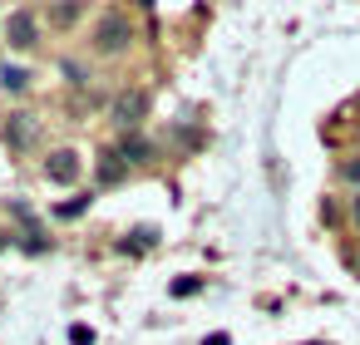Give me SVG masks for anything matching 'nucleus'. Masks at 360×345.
Instances as JSON below:
<instances>
[{
  "instance_id": "obj_15",
  "label": "nucleus",
  "mask_w": 360,
  "mask_h": 345,
  "mask_svg": "<svg viewBox=\"0 0 360 345\" xmlns=\"http://www.w3.org/2000/svg\"><path fill=\"white\" fill-rule=\"evenodd\" d=\"M70 340H75V345H89V340H94V330H89V325H75V330H70Z\"/></svg>"
},
{
  "instance_id": "obj_3",
  "label": "nucleus",
  "mask_w": 360,
  "mask_h": 345,
  "mask_svg": "<svg viewBox=\"0 0 360 345\" xmlns=\"http://www.w3.org/2000/svg\"><path fill=\"white\" fill-rule=\"evenodd\" d=\"M0 134H6V143H11V148H30V143L40 138V124H35V114H11Z\"/></svg>"
},
{
  "instance_id": "obj_17",
  "label": "nucleus",
  "mask_w": 360,
  "mask_h": 345,
  "mask_svg": "<svg viewBox=\"0 0 360 345\" xmlns=\"http://www.w3.org/2000/svg\"><path fill=\"white\" fill-rule=\"evenodd\" d=\"M202 345H232V335H227V330H212V335H207Z\"/></svg>"
},
{
  "instance_id": "obj_14",
  "label": "nucleus",
  "mask_w": 360,
  "mask_h": 345,
  "mask_svg": "<svg viewBox=\"0 0 360 345\" xmlns=\"http://www.w3.org/2000/svg\"><path fill=\"white\" fill-rule=\"evenodd\" d=\"M65 79H70V84H84V65H75V60H65Z\"/></svg>"
},
{
  "instance_id": "obj_8",
  "label": "nucleus",
  "mask_w": 360,
  "mask_h": 345,
  "mask_svg": "<svg viewBox=\"0 0 360 345\" xmlns=\"http://www.w3.org/2000/svg\"><path fill=\"white\" fill-rule=\"evenodd\" d=\"M153 242H158V232H153V227H139V232H129V237H124V252H129V256H139V252H148Z\"/></svg>"
},
{
  "instance_id": "obj_2",
  "label": "nucleus",
  "mask_w": 360,
  "mask_h": 345,
  "mask_svg": "<svg viewBox=\"0 0 360 345\" xmlns=\"http://www.w3.org/2000/svg\"><path fill=\"white\" fill-rule=\"evenodd\" d=\"M129 40H134V30H129V20H124L119 11L99 15V25H94V50H99V55H124Z\"/></svg>"
},
{
  "instance_id": "obj_1",
  "label": "nucleus",
  "mask_w": 360,
  "mask_h": 345,
  "mask_svg": "<svg viewBox=\"0 0 360 345\" xmlns=\"http://www.w3.org/2000/svg\"><path fill=\"white\" fill-rule=\"evenodd\" d=\"M148 89H124L114 104H109V119H114V129H124V134H134L143 119H148Z\"/></svg>"
},
{
  "instance_id": "obj_12",
  "label": "nucleus",
  "mask_w": 360,
  "mask_h": 345,
  "mask_svg": "<svg viewBox=\"0 0 360 345\" xmlns=\"http://www.w3.org/2000/svg\"><path fill=\"white\" fill-rule=\"evenodd\" d=\"M79 20V6H55V25H75Z\"/></svg>"
},
{
  "instance_id": "obj_11",
  "label": "nucleus",
  "mask_w": 360,
  "mask_h": 345,
  "mask_svg": "<svg viewBox=\"0 0 360 345\" xmlns=\"http://www.w3.org/2000/svg\"><path fill=\"white\" fill-rule=\"evenodd\" d=\"M25 84H30L25 70H6V89H11V94H25Z\"/></svg>"
},
{
  "instance_id": "obj_16",
  "label": "nucleus",
  "mask_w": 360,
  "mask_h": 345,
  "mask_svg": "<svg viewBox=\"0 0 360 345\" xmlns=\"http://www.w3.org/2000/svg\"><path fill=\"white\" fill-rule=\"evenodd\" d=\"M340 178H350V183H360V158H350V163H340Z\"/></svg>"
},
{
  "instance_id": "obj_18",
  "label": "nucleus",
  "mask_w": 360,
  "mask_h": 345,
  "mask_svg": "<svg viewBox=\"0 0 360 345\" xmlns=\"http://www.w3.org/2000/svg\"><path fill=\"white\" fill-rule=\"evenodd\" d=\"M350 212H355V222H360V193H355V202H350Z\"/></svg>"
},
{
  "instance_id": "obj_5",
  "label": "nucleus",
  "mask_w": 360,
  "mask_h": 345,
  "mask_svg": "<svg viewBox=\"0 0 360 345\" xmlns=\"http://www.w3.org/2000/svg\"><path fill=\"white\" fill-rule=\"evenodd\" d=\"M6 35H11V45H15V50H30V45H35V15H30V11H11Z\"/></svg>"
},
{
  "instance_id": "obj_9",
  "label": "nucleus",
  "mask_w": 360,
  "mask_h": 345,
  "mask_svg": "<svg viewBox=\"0 0 360 345\" xmlns=\"http://www.w3.org/2000/svg\"><path fill=\"white\" fill-rule=\"evenodd\" d=\"M20 247H25V252H45V247H50V242H45V232H40V227H35V222H30V227H25V232H20Z\"/></svg>"
},
{
  "instance_id": "obj_13",
  "label": "nucleus",
  "mask_w": 360,
  "mask_h": 345,
  "mask_svg": "<svg viewBox=\"0 0 360 345\" xmlns=\"http://www.w3.org/2000/svg\"><path fill=\"white\" fill-rule=\"evenodd\" d=\"M198 286H202V281H198V276H178V281H173V296H193V291H198Z\"/></svg>"
},
{
  "instance_id": "obj_4",
  "label": "nucleus",
  "mask_w": 360,
  "mask_h": 345,
  "mask_svg": "<svg viewBox=\"0 0 360 345\" xmlns=\"http://www.w3.org/2000/svg\"><path fill=\"white\" fill-rule=\"evenodd\" d=\"M45 173H50V183H79V153H75V148L50 153V158H45Z\"/></svg>"
},
{
  "instance_id": "obj_6",
  "label": "nucleus",
  "mask_w": 360,
  "mask_h": 345,
  "mask_svg": "<svg viewBox=\"0 0 360 345\" xmlns=\"http://www.w3.org/2000/svg\"><path fill=\"white\" fill-rule=\"evenodd\" d=\"M119 158H124V163H148V158H153V143L139 138V134H129V138L119 143Z\"/></svg>"
},
{
  "instance_id": "obj_10",
  "label": "nucleus",
  "mask_w": 360,
  "mask_h": 345,
  "mask_svg": "<svg viewBox=\"0 0 360 345\" xmlns=\"http://www.w3.org/2000/svg\"><path fill=\"white\" fill-rule=\"evenodd\" d=\"M84 207H89V197H70V202H60V207H55V217H65V222H70V217H79Z\"/></svg>"
},
{
  "instance_id": "obj_7",
  "label": "nucleus",
  "mask_w": 360,
  "mask_h": 345,
  "mask_svg": "<svg viewBox=\"0 0 360 345\" xmlns=\"http://www.w3.org/2000/svg\"><path fill=\"white\" fill-rule=\"evenodd\" d=\"M129 173V163L119 158V148H104V158H99V183H119Z\"/></svg>"
},
{
  "instance_id": "obj_19",
  "label": "nucleus",
  "mask_w": 360,
  "mask_h": 345,
  "mask_svg": "<svg viewBox=\"0 0 360 345\" xmlns=\"http://www.w3.org/2000/svg\"><path fill=\"white\" fill-rule=\"evenodd\" d=\"M0 247H6V237H0Z\"/></svg>"
}]
</instances>
